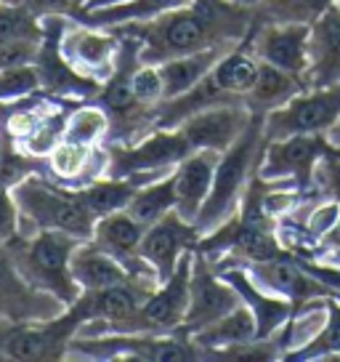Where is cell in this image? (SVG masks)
I'll use <instances>...</instances> for the list:
<instances>
[{"mask_svg": "<svg viewBox=\"0 0 340 362\" xmlns=\"http://www.w3.org/2000/svg\"><path fill=\"white\" fill-rule=\"evenodd\" d=\"M263 144H266L263 115L255 112L253 123L248 125V131L221 155L210 194H207L202 211H200L197 221H194V226L200 229L202 238L210 235V232H216L218 226L226 224L231 216H237L250 184L258 176Z\"/></svg>", "mask_w": 340, "mask_h": 362, "instance_id": "1", "label": "cell"}, {"mask_svg": "<svg viewBox=\"0 0 340 362\" xmlns=\"http://www.w3.org/2000/svg\"><path fill=\"white\" fill-rule=\"evenodd\" d=\"M83 240L72 238L59 229H40L30 238L16 235V238L3 245L13 269L22 274L27 283L51 293L64 306H72L83 293L80 285L72 277V253Z\"/></svg>", "mask_w": 340, "mask_h": 362, "instance_id": "2", "label": "cell"}, {"mask_svg": "<svg viewBox=\"0 0 340 362\" xmlns=\"http://www.w3.org/2000/svg\"><path fill=\"white\" fill-rule=\"evenodd\" d=\"M19 208V235L30 238L40 229H59L78 240H91L96 218L75 189L43 173H32L11 189Z\"/></svg>", "mask_w": 340, "mask_h": 362, "instance_id": "3", "label": "cell"}, {"mask_svg": "<svg viewBox=\"0 0 340 362\" xmlns=\"http://www.w3.org/2000/svg\"><path fill=\"white\" fill-rule=\"evenodd\" d=\"M67 357L78 360H207L186 333H102L72 336Z\"/></svg>", "mask_w": 340, "mask_h": 362, "instance_id": "4", "label": "cell"}, {"mask_svg": "<svg viewBox=\"0 0 340 362\" xmlns=\"http://www.w3.org/2000/svg\"><path fill=\"white\" fill-rule=\"evenodd\" d=\"M327 139L324 136L298 134L284 139H266L258 165V179L266 184H284L300 192L314 189V170L319 160L327 155Z\"/></svg>", "mask_w": 340, "mask_h": 362, "instance_id": "5", "label": "cell"}, {"mask_svg": "<svg viewBox=\"0 0 340 362\" xmlns=\"http://www.w3.org/2000/svg\"><path fill=\"white\" fill-rule=\"evenodd\" d=\"M340 117V83L324 88H303L293 99L263 115L266 139L311 134L324 136Z\"/></svg>", "mask_w": 340, "mask_h": 362, "instance_id": "6", "label": "cell"}, {"mask_svg": "<svg viewBox=\"0 0 340 362\" xmlns=\"http://www.w3.org/2000/svg\"><path fill=\"white\" fill-rule=\"evenodd\" d=\"M120 43L123 37L109 27L78 22L72 16H64L59 33V51L67 59V64L83 78H91L96 83L112 78Z\"/></svg>", "mask_w": 340, "mask_h": 362, "instance_id": "7", "label": "cell"}, {"mask_svg": "<svg viewBox=\"0 0 340 362\" xmlns=\"http://www.w3.org/2000/svg\"><path fill=\"white\" fill-rule=\"evenodd\" d=\"M78 333V322L69 312L54 320L11 322L0 328V357L3 360H61L67 357L69 341Z\"/></svg>", "mask_w": 340, "mask_h": 362, "instance_id": "8", "label": "cell"}, {"mask_svg": "<svg viewBox=\"0 0 340 362\" xmlns=\"http://www.w3.org/2000/svg\"><path fill=\"white\" fill-rule=\"evenodd\" d=\"M308 35L311 24L303 22H255L245 35L250 51L272 67H279L306 86L308 69Z\"/></svg>", "mask_w": 340, "mask_h": 362, "instance_id": "9", "label": "cell"}, {"mask_svg": "<svg viewBox=\"0 0 340 362\" xmlns=\"http://www.w3.org/2000/svg\"><path fill=\"white\" fill-rule=\"evenodd\" d=\"M194 250L183 253L176 272L147 296L136 315V333H183L189 309Z\"/></svg>", "mask_w": 340, "mask_h": 362, "instance_id": "10", "label": "cell"}, {"mask_svg": "<svg viewBox=\"0 0 340 362\" xmlns=\"http://www.w3.org/2000/svg\"><path fill=\"white\" fill-rule=\"evenodd\" d=\"M239 304L242 298L234 291V285L226 283L200 250H194L192 288H189V309L183 320V333L192 336L197 330L213 325L229 312H234Z\"/></svg>", "mask_w": 340, "mask_h": 362, "instance_id": "11", "label": "cell"}, {"mask_svg": "<svg viewBox=\"0 0 340 362\" xmlns=\"http://www.w3.org/2000/svg\"><path fill=\"white\" fill-rule=\"evenodd\" d=\"M200 240H202L200 229L173 208L159 221L144 229L138 256L147 261L152 272L157 274V280L162 283L176 272L183 253H189L200 245Z\"/></svg>", "mask_w": 340, "mask_h": 362, "instance_id": "12", "label": "cell"}, {"mask_svg": "<svg viewBox=\"0 0 340 362\" xmlns=\"http://www.w3.org/2000/svg\"><path fill=\"white\" fill-rule=\"evenodd\" d=\"M207 259V256H205ZM210 261V259H207ZM216 272L226 280V283L234 285V291L239 293L242 304L248 306L253 317H255V325H258V341H272L279 328L290 320L295 304L290 298H282V296L266 291L250 269L242 264V261H221V264H213Z\"/></svg>", "mask_w": 340, "mask_h": 362, "instance_id": "13", "label": "cell"}, {"mask_svg": "<svg viewBox=\"0 0 340 362\" xmlns=\"http://www.w3.org/2000/svg\"><path fill=\"white\" fill-rule=\"evenodd\" d=\"M253 117L255 112L245 102H221L186 117L178 131L186 136L192 149H216L224 155L248 131Z\"/></svg>", "mask_w": 340, "mask_h": 362, "instance_id": "14", "label": "cell"}, {"mask_svg": "<svg viewBox=\"0 0 340 362\" xmlns=\"http://www.w3.org/2000/svg\"><path fill=\"white\" fill-rule=\"evenodd\" d=\"M340 83V6L332 3L311 24L308 35L306 88H324Z\"/></svg>", "mask_w": 340, "mask_h": 362, "instance_id": "15", "label": "cell"}, {"mask_svg": "<svg viewBox=\"0 0 340 362\" xmlns=\"http://www.w3.org/2000/svg\"><path fill=\"white\" fill-rule=\"evenodd\" d=\"M141 238H144V226L123 208V211H114L109 216H102L96 221L91 240L99 248L107 250V253H112L117 261H123L136 277H141V280H157V274L152 272V267L138 256Z\"/></svg>", "mask_w": 340, "mask_h": 362, "instance_id": "16", "label": "cell"}, {"mask_svg": "<svg viewBox=\"0 0 340 362\" xmlns=\"http://www.w3.org/2000/svg\"><path fill=\"white\" fill-rule=\"evenodd\" d=\"M218 163H221V152H216V149H194L192 155L183 158L173 170L176 211L192 224L197 221V216H200L205 200L210 194Z\"/></svg>", "mask_w": 340, "mask_h": 362, "instance_id": "17", "label": "cell"}, {"mask_svg": "<svg viewBox=\"0 0 340 362\" xmlns=\"http://www.w3.org/2000/svg\"><path fill=\"white\" fill-rule=\"evenodd\" d=\"M109 155L102 147H85L78 141L61 139L46 158V176L64 184L69 189H80L91 181L107 176Z\"/></svg>", "mask_w": 340, "mask_h": 362, "instance_id": "18", "label": "cell"}, {"mask_svg": "<svg viewBox=\"0 0 340 362\" xmlns=\"http://www.w3.org/2000/svg\"><path fill=\"white\" fill-rule=\"evenodd\" d=\"M72 277L80 285V291H102V288L141 280L123 261L99 248L93 240H83L72 253ZM147 283H157V280H147Z\"/></svg>", "mask_w": 340, "mask_h": 362, "instance_id": "19", "label": "cell"}, {"mask_svg": "<svg viewBox=\"0 0 340 362\" xmlns=\"http://www.w3.org/2000/svg\"><path fill=\"white\" fill-rule=\"evenodd\" d=\"M229 48H234V45H213V48H202V51L183 54V57H173L168 62L157 64L159 78H162V96H165L162 102L178 99L183 93H189L194 86H200Z\"/></svg>", "mask_w": 340, "mask_h": 362, "instance_id": "20", "label": "cell"}, {"mask_svg": "<svg viewBox=\"0 0 340 362\" xmlns=\"http://www.w3.org/2000/svg\"><path fill=\"white\" fill-rule=\"evenodd\" d=\"M329 296H319V298H308V301H300L295 304L290 320L284 322L279 333L274 336V346L279 351V357L290 360L295 351H300L303 346H308L311 341L317 339L324 322H327V312H329Z\"/></svg>", "mask_w": 340, "mask_h": 362, "instance_id": "21", "label": "cell"}, {"mask_svg": "<svg viewBox=\"0 0 340 362\" xmlns=\"http://www.w3.org/2000/svg\"><path fill=\"white\" fill-rule=\"evenodd\" d=\"M189 339L207 354V360H216L224 349H231L237 344H248V341H258V325H255V317L248 306L239 304L234 312H229L218 322L192 333Z\"/></svg>", "mask_w": 340, "mask_h": 362, "instance_id": "22", "label": "cell"}, {"mask_svg": "<svg viewBox=\"0 0 340 362\" xmlns=\"http://www.w3.org/2000/svg\"><path fill=\"white\" fill-rule=\"evenodd\" d=\"M192 3L194 0H125V3H117V6L85 8L78 16H72V19L85 24H96V27H123V24L157 19L162 13L176 11V8H186Z\"/></svg>", "mask_w": 340, "mask_h": 362, "instance_id": "23", "label": "cell"}, {"mask_svg": "<svg viewBox=\"0 0 340 362\" xmlns=\"http://www.w3.org/2000/svg\"><path fill=\"white\" fill-rule=\"evenodd\" d=\"M306 88L303 86V80L290 75V72H284L279 67H272V64H266L261 62V69H258V80H255V86L250 88V93L245 96V104H248L253 112H272L277 107H282L293 99L295 93H300V90Z\"/></svg>", "mask_w": 340, "mask_h": 362, "instance_id": "24", "label": "cell"}, {"mask_svg": "<svg viewBox=\"0 0 340 362\" xmlns=\"http://www.w3.org/2000/svg\"><path fill=\"white\" fill-rule=\"evenodd\" d=\"M173 208H176V184H173V173H168L147 184H138L125 211L147 229L165 214H170Z\"/></svg>", "mask_w": 340, "mask_h": 362, "instance_id": "25", "label": "cell"}, {"mask_svg": "<svg viewBox=\"0 0 340 362\" xmlns=\"http://www.w3.org/2000/svg\"><path fill=\"white\" fill-rule=\"evenodd\" d=\"M83 205L91 211V216L99 221L102 216H109L114 211L128 208L130 197L136 192V184L130 179H114V176H102V179L91 181L85 187L75 189Z\"/></svg>", "mask_w": 340, "mask_h": 362, "instance_id": "26", "label": "cell"}, {"mask_svg": "<svg viewBox=\"0 0 340 362\" xmlns=\"http://www.w3.org/2000/svg\"><path fill=\"white\" fill-rule=\"evenodd\" d=\"M46 27L43 19H37L32 11H27L24 6L13 0L0 3V48H11V45H27V43H43Z\"/></svg>", "mask_w": 340, "mask_h": 362, "instance_id": "27", "label": "cell"}, {"mask_svg": "<svg viewBox=\"0 0 340 362\" xmlns=\"http://www.w3.org/2000/svg\"><path fill=\"white\" fill-rule=\"evenodd\" d=\"M107 136H112V117H109V112L104 110L102 104L93 102L72 107L64 139L85 144V147H102V141H107Z\"/></svg>", "mask_w": 340, "mask_h": 362, "instance_id": "28", "label": "cell"}, {"mask_svg": "<svg viewBox=\"0 0 340 362\" xmlns=\"http://www.w3.org/2000/svg\"><path fill=\"white\" fill-rule=\"evenodd\" d=\"M335 0H255L253 19L255 22H303L314 24Z\"/></svg>", "mask_w": 340, "mask_h": 362, "instance_id": "29", "label": "cell"}, {"mask_svg": "<svg viewBox=\"0 0 340 362\" xmlns=\"http://www.w3.org/2000/svg\"><path fill=\"white\" fill-rule=\"evenodd\" d=\"M327 322L317 339L300 351H295L290 360H338L340 357V301L329 296Z\"/></svg>", "mask_w": 340, "mask_h": 362, "instance_id": "30", "label": "cell"}, {"mask_svg": "<svg viewBox=\"0 0 340 362\" xmlns=\"http://www.w3.org/2000/svg\"><path fill=\"white\" fill-rule=\"evenodd\" d=\"M133 93L141 107L147 110H157L162 104V78H159L157 64H138L136 72H133Z\"/></svg>", "mask_w": 340, "mask_h": 362, "instance_id": "31", "label": "cell"}, {"mask_svg": "<svg viewBox=\"0 0 340 362\" xmlns=\"http://www.w3.org/2000/svg\"><path fill=\"white\" fill-rule=\"evenodd\" d=\"M314 189L327 197H335L340 203V152L338 149H327V155L319 160L317 170H314Z\"/></svg>", "mask_w": 340, "mask_h": 362, "instance_id": "32", "label": "cell"}, {"mask_svg": "<svg viewBox=\"0 0 340 362\" xmlns=\"http://www.w3.org/2000/svg\"><path fill=\"white\" fill-rule=\"evenodd\" d=\"M16 235H19V208L11 189L0 184V248L8 245Z\"/></svg>", "mask_w": 340, "mask_h": 362, "instance_id": "33", "label": "cell"}, {"mask_svg": "<svg viewBox=\"0 0 340 362\" xmlns=\"http://www.w3.org/2000/svg\"><path fill=\"white\" fill-rule=\"evenodd\" d=\"M314 253H322L327 264H335V267H340V218H338V224L332 226L327 235H324V240L319 243Z\"/></svg>", "mask_w": 340, "mask_h": 362, "instance_id": "34", "label": "cell"}, {"mask_svg": "<svg viewBox=\"0 0 340 362\" xmlns=\"http://www.w3.org/2000/svg\"><path fill=\"white\" fill-rule=\"evenodd\" d=\"M324 139H327V144L332 149H338L340 152V117L338 120H335V125H332V128H329L327 134H324Z\"/></svg>", "mask_w": 340, "mask_h": 362, "instance_id": "35", "label": "cell"}, {"mask_svg": "<svg viewBox=\"0 0 340 362\" xmlns=\"http://www.w3.org/2000/svg\"><path fill=\"white\" fill-rule=\"evenodd\" d=\"M117 3H125V0H88L85 8H104V6H117ZM83 8V11H85Z\"/></svg>", "mask_w": 340, "mask_h": 362, "instance_id": "36", "label": "cell"}, {"mask_svg": "<svg viewBox=\"0 0 340 362\" xmlns=\"http://www.w3.org/2000/svg\"><path fill=\"white\" fill-rule=\"evenodd\" d=\"M242 3H255V0H242Z\"/></svg>", "mask_w": 340, "mask_h": 362, "instance_id": "37", "label": "cell"}, {"mask_svg": "<svg viewBox=\"0 0 340 362\" xmlns=\"http://www.w3.org/2000/svg\"><path fill=\"white\" fill-rule=\"evenodd\" d=\"M335 3H338V6H340V0H335Z\"/></svg>", "mask_w": 340, "mask_h": 362, "instance_id": "38", "label": "cell"}, {"mask_svg": "<svg viewBox=\"0 0 340 362\" xmlns=\"http://www.w3.org/2000/svg\"><path fill=\"white\" fill-rule=\"evenodd\" d=\"M0 3H3V0H0Z\"/></svg>", "mask_w": 340, "mask_h": 362, "instance_id": "39", "label": "cell"}, {"mask_svg": "<svg viewBox=\"0 0 340 362\" xmlns=\"http://www.w3.org/2000/svg\"><path fill=\"white\" fill-rule=\"evenodd\" d=\"M239 3H242V0H239Z\"/></svg>", "mask_w": 340, "mask_h": 362, "instance_id": "40", "label": "cell"}]
</instances>
